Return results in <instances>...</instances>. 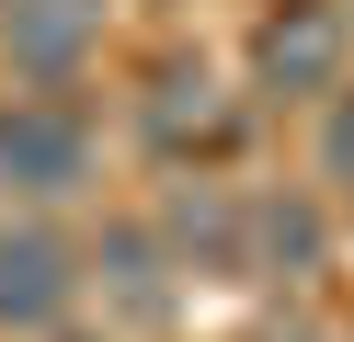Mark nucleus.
I'll return each instance as SVG.
<instances>
[{
    "label": "nucleus",
    "mask_w": 354,
    "mask_h": 342,
    "mask_svg": "<svg viewBox=\"0 0 354 342\" xmlns=\"http://www.w3.org/2000/svg\"><path fill=\"white\" fill-rule=\"evenodd\" d=\"M343 68H354V12H331V0H274L252 23V91L263 103H331Z\"/></svg>",
    "instance_id": "nucleus-2"
},
{
    "label": "nucleus",
    "mask_w": 354,
    "mask_h": 342,
    "mask_svg": "<svg viewBox=\"0 0 354 342\" xmlns=\"http://www.w3.org/2000/svg\"><path fill=\"white\" fill-rule=\"evenodd\" d=\"M103 35V0H0V46H12V68H24L35 91H57L80 57H92Z\"/></svg>",
    "instance_id": "nucleus-6"
},
{
    "label": "nucleus",
    "mask_w": 354,
    "mask_h": 342,
    "mask_svg": "<svg viewBox=\"0 0 354 342\" xmlns=\"http://www.w3.org/2000/svg\"><path fill=\"white\" fill-rule=\"evenodd\" d=\"M80 308V251L46 217H0V331H57Z\"/></svg>",
    "instance_id": "nucleus-3"
},
{
    "label": "nucleus",
    "mask_w": 354,
    "mask_h": 342,
    "mask_svg": "<svg viewBox=\"0 0 354 342\" xmlns=\"http://www.w3.org/2000/svg\"><path fill=\"white\" fill-rule=\"evenodd\" d=\"M331 263V217L308 194H252V240H240V274H320Z\"/></svg>",
    "instance_id": "nucleus-7"
},
{
    "label": "nucleus",
    "mask_w": 354,
    "mask_h": 342,
    "mask_svg": "<svg viewBox=\"0 0 354 342\" xmlns=\"http://www.w3.org/2000/svg\"><path fill=\"white\" fill-rule=\"evenodd\" d=\"M92 160H103V137L69 91H0V194L12 205L92 194Z\"/></svg>",
    "instance_id": "nucleus-1"
},
{
    "label": "nucleus",
    "mask_w": 354,
    "mask_h": 342,
    "mask_svg": "<svg viewBox=\"0 0 354 342\" xmlns=\"http://www.w3.org/2000/svg\"><path fill=\"white\" fill-rule=\"evenodd\" d=\"M160 251H171V274H240V240H252V194H229V182H171L160 194Z\"/></svg>",
    "instance_id": "nucleus-5"
},
{
    "label": "nucleus",
    "mask_w": 354,
    "mask_h": 342,
    "mask_svg": "<svg viewBox=\"0 0 354 342\" xmlns=\"http://www.w3.org/2000/svg\"><path fill=\"white\" fill-rule=\"evenodd\" d=\"M263 342H331V331H308V319H286V331H263Z\"/></svg>",
    "instance_id": "nucleus-10"
},
{
    "label": "nucleus",
    "mask_w": 354,
    "mask_h": 342,
    "mask_svg": "<svg viewBox=\"0 0 354 342\" xmlns=\"http://www.w3.org/2000/svg\"><path fill=\"white\" fill-rule=\"evenodd\" d=\"M320 182H331V194H354V80L320 103Z\"/></svg>",
    "instance_id": "nucleus-9"
},
{
    "label": "nucleus",
    "mask_w": 354,
    "mask_h": 342,
    "mask_svg": "<svg viewBox=\"0 0 354 342\" xmlns=\"http://www.w3.org/2000/svg\"><path fill=\"white\" fill-rule=\"evenodd\" d=\"M103 296H115L126 319H171V251H160V228H103Z\"/></svg>",
    "instance_id": "nucleus-8"
},
{
    "label": "nucleus",
    "mask_w": 354,
    "mask_h": 342,
    "mask_svg": "<svg viewBox=\"0 0 354 342\" xmlns=\"http://www.w3.org/2000/svg\"><path fill=\"white\" fill-rule=\"evenodd\" d=\"M138 126H149V149H160V160H217V149L240 137V114H229V91H217L206 57H160V68H149Z\"/></svg>",
    "instance_id": "nucleus-4"
}]
</instances>
